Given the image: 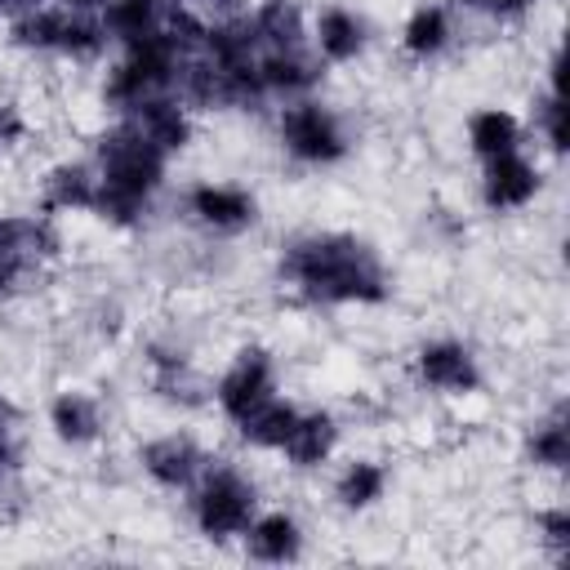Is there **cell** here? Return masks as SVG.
Segmentation results:
<instances>
[{
  "label": "cell",
  "instance_id": "6da1fadb",
  "mask_svg": "<svg viewBox=\"0 0 570 570\" xmlns=\"http://www.w3.org/2000/svg\"><path fill=\"white\" fill-rule=\"evenodd\" d=\"M281 281L321 307H374L387 303L392 276L379 249L352 232H303L281 249Z\"/></svg>",
  "mask_w": 570,
  "mask_h": 570
},
{
  "label": "cell",
  "instance_id": "7a4b0ae2",
  "mask_svg": "<svg viewBox=\"0 0 570 570\" xmlns=\"http://www.w3.org/2000/svg\"><path fill=\"white\" fill-rule=\"evenodd\" d=\"M94 169H98V191L89 214H98L111 227H134L147 218L165 183L169 151H160L129 116H116V125L94 147Z\"/></svg>",
  "mask_w": 570,
  "mask_h": 570
},
{
  "label": "cell",
  "instance_id": "3957f363",
  "mask_svg": "<svg viewBox=\"0 0 570 570\" xmlns=\"http://www.w3.org/2000/svg\"><path fill=\"white\" fill-rule=\"evenodd\" d=\"M9 40L27 53H49V58H71V62H94L111 45L98 9H71L58 0L18 9L9 18Z\"/></svg>",
  "mask_w": 570,
  "mask_h": 570
},
{
  "label": "cell",
  "instance_id": "277c9868",
  "mask_svg": "<svg viewBox=\"0 0 570 570\" xmlns=\"http://www.w3.org/2000/svg\"><path fill=\"white\" fill-rule=\"evenodd\" d=\"M178 62H183V49L174 45V36H169L165 27L125 40V45H120V58L107 67L102 102H107L116 116H125V111H134L138 102L156 98V94H174Z\"/></svg>",
  "mask_w": 570,
  "mask_h": 570
},
{
  "label": "cell",
  "instance_id": "5b68a950",
  "mask_svg": "<svg viewBox=\"0 0 570 570\" xmlns=\"http://www.w3.org/2000/svg\"><path fill=\"white\" fill-rule=\"evenodd\" d=\"M187 512L205 539H214V543L240 539L258 512V485L249 481L245 468H236L227 459H209L187 490Z\"/></svg>",
  "mask_w": 570,
  "mask_h": 570
},
{
  "label": "cell",
  "instance_id": "8992f818",
  "mask_svg": "<svg viewBox=\"0 0 570 570\" xmlns=\"http://www.w3.org/2000/svg\"><path fill=\"white\" fill-rule=\"evenodd\" d=\"M276 134H281V147L298 160V165H338L347 151H352V138L338 120V111L312 94L303 98H289L276 116Z\"/></svg>",
  "mask_w": 570,
  "mask_h": 570
},
{
  "label": "cell",
  "instance_id": "52a82bcc",
  "mask_svg": "<svg viewBox=\"0 0 570 570\" xmlns=\"http://www.w3.org/2000/svg\"><path fill=\"white\" fill-rule=\"evenodd\" d=\"M62 249L53 214H0V298Z\"/></svg>",
  "mask_w": 570,
  "mask_h": 570
},
{
  "label": "cell",
  "instance_id": "ba28073f",
  "mask_svg": "<svg viewBox=\"0 0 570 570\" xmlns=\"http://www.w3.org/2000/svg\"><path fill=\"white\" fill-rule=\"evenodd\" d=\"M214 405H218V414L236 428L240 419H249L258 405H267L272 396H276V361H272V352L267 347H258V343H249V347H240L232 361H227V370L218 374V383H214Z\"/></svg>",
  "mask_w": 570,
  "mask_h": 570
},
{
  "label": "cell",
  "instance_id": "9c48e42d",
  "mask_svg": "<svg viewBox=\"0 0 570 570\" xmlns=\"http://www.w3.org/2000/svg\"><path fill=\"white\" fill-rule=\"evenodd\" d=\"M414 379L441 396H472L481 387V361L459 338H428L414 352Z\"/></svg>",
  "mask_w": 570,
  "mask_h": 570
},
{
  "label": "cell",
  "instance_id": "30bf717a",
  "mask_svg": "<svg viewBox=\"0 0 570 570\" xmlns=\"http://www.w3.org/2000/svg\"><path fill=\"white\" fill-rule=\"evenodd\" d=\"M183 209L196 227H205L214 236H236V232L254 227V218H258L254 191H245L236 183H196V187H187Z\"/></svg>",
  "mask_w": 570,
  "mask_h": 570
},
{
  "label": "cell",
  "instance_id": "8fae6325",
  "mask_svg": "<svg viewBox=\"0 0 570 570\" xmlns=\"http://www.w3.org/2000/svg\"><path fill=\"white\" fill-rule=\"evenodd\" d=\"M543 187V174L539 165L525 156V147L517 151H503L494 160H481V205L490 214H512V209H525Z\"/></svg>",
  "mask_w": 570,
  "mask_h": 570
},
{
  "label": "cell",
  "instance_id": "7c38bea8",
  "mask_svg": "<svg viewBox=\"0 0 570 570\" xmlns=\"http://www.w3.org/2000/svg\"><path fill=\"white\" fill-rule=\"evenodd\" d=\"M138 463H142V472L160 490H191V481L200 476V468L209 463V454L187 432H160V436H151V441L138 445Z\"/></svg>",
  "mask_w": 570,
  "mask_h": 570
},
{
  "label": "cell",
  "instance_id": "4fadbf2b",
  "mask_svg": "<svg viewBox=\"0 0 570 570\" xmlns=\"http://www.w3.org/2000/svg\"><path fill=\"white\" fill-rule=\"evenodd\" d=\"M307 45H312V53H316L321 62L343 67V62H356V58L365 53L370 27H365V18H361L356 9H347V4H325V9H316L312 27H307Z\"/></svg>",
  "mask_w": 570,
  "mask_h": 570
},
{
  "label": "cell",
  "instance_id": "5bb4252c",
  "mask_svg": "<svg viewBox=\"0 0 570 570\" xmlns=\"http://www.w3.org/2000/svg\"><path fill=\"white\" fill-rule=\"evenodd\" d=\"M321 76H325V62L312 53V45H303V49H263L258 53V80H263L267 98H281V102L303 98L321 85Z\"/></svg>",
  "mask_w": 570,
  "mask_h": 570
},
{
  "label": "cell",
  "instance_id": "9a60e30c",
  "mask_svg": "<svg viewBox=\"0 0 570 570\" xmlns=\"http://www.w3.org/2000/svg\"><path fill=\"white\" fill-rule=\"evenodd\" d=\"M49 428L62 445L80 450V445H94L102 432H107V414H102V401L85 387H62L53 401H49Z\"/></svg>",
  "mask_w": 570,
  "mask_h": 570
},
{
  "label": "cell",
  "instance_id": "2e32d148",
  "mask_svg": "<svg viewBox=\"0 0 570 570\" xmlns=\"http://www.w3.org/2000/svg\"><path fill=\"white\" fill-rule=\"evenodd\" d=\"M240 539H245L249 557L263 561V566H285V561H298V552H303V525L285 508L254 512V521L245 525Z\"/></svg>",
  "mask_w": 570,
  "mask_h": 570
},
{
  "label": "cell",
  "instance_id": "e0dca14e",
  "mask_svg": "<svg viewBox=\"0 0 570 570\" xmlns=\"http://www.w3.org/2000/svg\"><path fill=\"white\" fill-rule=\"evenodd\" d=\"M160 151L178 156L187 142H191V107L178 98V94H156L147 102H138L134 111H125Z\"/></svg>",
  "mask_w": 570,
  "mask_h": 570
},
{
  "label": "cell",
  "instance_id": "ac0fdd59",
  "mask_svg": "<svg viewBox=\"0 0 570 570\" xmlns=\"http://www.w3.org/2000/svg\"><path fill=\"white\" fill-rule=\"evenodd\" d=\"M98 191V169L94 160H62L40 178V214H71V209H94Z\"/></svg>",
  "mask_w": 570,
  "mask_h": 570
},
{
  "label": "cell",
  "instance_id": "d6986e66",
  "mask_svg": "<svg viewBox=\"0 0 570 570\" xmlns=\"http://www.w3.org/2000/svg\"><path fill=\"white\" fill-rule=\"evenodd\" d=\"M334 445H338V419L330 410H298L294 432L285 436L281 454L289 459V468H321L330 463Z\"/></svg>",
  "mask_w": 570,
  "mask_h": 570
},
{
  "label": "cell",
  "instance_id": "ffe728a7",
  "mask_svg": "<svg viewBox=\"0 0 570 570\" xmlns=\"http://www.w3.org/2000/svg\"><path fill=\"white\" fill-rule=\"evenodd\" d=\"M450 40H454V18H450V9L436 4V0L419 4V9L405 18V27H401V49H405V58H414V62L441 58V53L450 49Z\"/></svg>",
  "mask_w": 570,
  "mask_h": 570
},
{
  "label": "cell",
  "instance_id": "44dd1931",
  "mask_svg": "<svg viewBox=\"0 0 570 570\" xmlns=\"http://www.w3.org/2000/svg\"><path fill=\"white\" fill-rule=\"evenodd\" d=\"M249 27L263 49H303L307 45V18L294 0H258L249 9Z\"/></svg>",
  "mask_w": 570,
  "mask_h": 570
},
{
  "label": "cell",
  "instance_id": "7402d4cb",
  "mask_svg": "<svg viewBox=\"0 0 570 570\" xmlns=\"http://www.w3.org/2000/svg\"><path fill=\"white\" fill-rule=\"evenodd\" d=\"M468 147H472L476 160H494L503 151L525 147V125L508 107H481L468 120Z\"/></svg>",
  "mask_w": 570,
  "mask_h": 570
},
{
  "label": "cell",
  "instance_id": "603a6c76",
  "mask_svg": "<svg viewBox=\"0 0 570 570\" xmlns=\"http://www.w3.org/2000/svg\"><path fill=\"white\" fill-rule=\"evenodd\" d=\"M174 4L178 0H102L98 18H102L111 45H125L134 36H147V31L165 27V18H169Z\"/></svg>",
  "mask_w": 570,
  "mask_h": 570
},
{
  "label": "cell",
  "instance_id": "cb8c5ba5",
  "mask_svg": "<svg viewBox=\"0 0 570 570\" xmlns=\"http://www.w3.org/2000/svg\"><path fill=\"white\" fill-rule=\"evenodd\" d=\"M387 494V468L379 459H347L334 476V499L347 512H365Z\"/></svg>",
  "mask_w": 570,
  "mask_h": 570
},
{
  "label": "cell",
  "instance_id": "d4e9b609",
  "mask_svg": "<svg viewBox=\"0 0 570 570\" xmlns=\"http://www.w3.org/2000/svg\"><path fill=\"white\" fill-rule=\"evenodd\" d=\"M294 419H298V405L276 392L267 405H258L249 419H240L236 432H240L245 445H254V450H276V454H281L285 436L294 432Z\"/></svg>",
  "mask_w": 570,
  "mask_h": 570
},
{
  "label": "cell",
  "instance_id": "484cf974",
  "mask_svg": "<svg viewBox=\"0 0 570 570\" xmlns=\"http://www.w3.org/2000/svg\"><path fill=\"white\" fill-rule=\"evenodd\" d=\"M525 454H530L534 468H548V472H561V468H566V459H570V436H566V405H561V401L530 428Z\"/></svg>",
  "mask_w": 570,
  "mask_h": 570
},
{
  "label": "cell",
  "instance_id": "4316f807",
  "mask_svg": "<svg viewBox=\"0 0 570 570\" xmlns=\"http://www.w3.org/2000/svg\"><path fill=\"white\" fill-rule=\"evenodd\" d=\"M561 116H566V107H561V85H548L539 98H534V134L548 142V151H561L566 142V129H561Z\"/></svg>",
  "mask_w": 570,
  "mask_h": 570
},
{
  "label": "cell",
  "instance_id": "83f0119b",
  "mask_svg": "<svg viewBox=\"0 0 570 570\" xmlns=\"http://www.w3.org/2000/svg\"><path fill=\"white\" fill-rule=\"evenodd\" d=\"M539 534H543V543L552 548V557H566V548H570V508H566V503L543 508V512H539Z\"/></svg>",
  "mask_w": 570,
  "mask_h": 570
},
{
  "label": "cell",
  "instance_id": "f1b7e54d",
  "mask_svg": "<svg viewBox=\"0 0 570 570\" xmlns=\"http://www.w3.org/2000/svg\"><path fill=\"white\" fill-rule=\"evenodd\" d=\"M22 138H27V116L13 102H0V151L18 147Z\"/></svg>",
  "mask_w": 570,
  "mask_h": 570
},
{
  "label": "cell",
  "instance_id": "f546056e",
  "mask_svg": "<svg viewBox=\"0 0 570 570\" xmlns=\"http://www.w3.org/2000/svg\"><path fill=\"white\" fill-rule=\"evenodd\" d=\"M205 22H227V18H240L249 4L245 0H187Z\"/></svg>",
  "mask_w": 570,
  "mask_h": 570
},
{
  "label": "cell",
  "instance_id": "4dcf8cb0",
  "mask_svg": "<svg viewBox=\"0 0 570 570\" xmlns=\"http://www.w3.org/2000/svg\"><path fill=\"white\" fill-rule=\"evenodd\" d=\"M13 468H18V441H13V419L9 414H0V485L13 476Z\"/></svg>",
  "mask_w": 570,
  "mask_h": 570
},
{
  "label": "cell",
  "instance_id": "1f68e13d",
  "mask_svg": "<svg viewBox=\"0 0 570 570\" xmlns=\"http://www.w3.org/2000/svg\"><path fill=\"white\" fill-rule=\"evenodd\" d=\"M530 4H534V0H485L481 13H490V18H521Z\"/></svg>",
  "mask_w": 570,
  "mask_h": 570
},
{
  "label": "cell",
  "instance_id": "d6a6232c",
  "mask_svg": "<svg viewBox=\"0 0 570 570\" xmlns=\"http://www.w3.org/2000/svg\"><path fill=\"white\" fill-rule=\"evenodd\" d=\"M31 4H40V0H0V13H4V18H13L18 9H31Z\"/></svg>",
  "mask_w": 570,
  "mask_h": 570
},
{
  "label": "cell",
  "instance_id": "836d02e7",
  "mask_svg": "<svg viewBox=\"0 0 570 570\" xmlns=\"http://www.w3.org/2000/svg\"><path fill=\"white\" fill-rule=\"evenodd\" d=\"M58 4H71V9H102V0H58Z\"/></svg>",
  "mask_w": 570,
  "mask_h": 570
},
{
  "label": "cell",
  "instance_id": "e575fe53",
  "mask_svg": "<svg viewBox=\"0 0 570 570\" xmlns=\"http://www.w3.org/2000/svg\"><path fill=\"white\" fill-rule=\"evenodd\" d=\"M463 9H485V0H459Z\"/></svg>",
  "mask_w": 570,
  "mask_h": 570
},
{
  "label": "cell",
  "instance_id": "d590c367",
  "mask_svg": "<svg viewBox=\"0 0 570 570\" xmlns=\"http://www.w3.org/2000/svg\"><path fill=\"white\" fill-rule=\"evenodd\" d=\"M0 414H9V405H4V396H0Z\"/></svg>",
  "mask_w": 570,
  "mask_h": 570
}]
</instances>
